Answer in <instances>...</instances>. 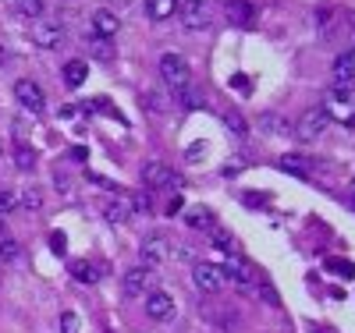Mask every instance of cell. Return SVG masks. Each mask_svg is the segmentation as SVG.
Returning a JSON list of instances; mask_svg holds the SVG:
<instances>
[{
  "mask_svg": "<svg viewBox=\"0 0 355 333\" xmlns=\"http://www.w3.org/2000/svg\"><path fill=\"white\" fill-rule=\"evenodd\" d=\"M331 120H341V125H352L355 120V89H331L327 93V103H323Z\"/></svg>",
  "mask_w": 355,
  "mask_h": 333,
  "instance_id": "1",
  "label": "cell"
},
{
  "mask_svg": "<svg viewBox=\"0 0 355 333\" xmlns=\"http://www.w3.org/2000/svg\"><path fill=\"white\" fill-rule=\"evenodd\" d=\"M160 75L171 89H178V93H185L189 82H192V71L185 64V57H178V53H164L160 57Z\"/></svg>",
  "mask_w": 355,
  "mask_h": 333,
  "instance_id": "2",
  "label": "cell"
},
{
  "mask_svg": "<svg viewBox=\"0 0 355 333\" xmlns=\"http://www.w3.org/2000/svg\"><path fill=\"white\" fill-rule=\"evenodd\" d=\"M327 125H331L327 110H323V107H309V110L299 117V125H295V135H299L302 142H316L323 132H327Z\"/></svg>",
  "mask_w": 355,
  "mask_h": 333,
  "instance_id": "3",
  "label": "cell"
},
{
  "mask_svg": "<svg viewBox=\"0 0 355 333\" xmlns=\"http://www.w3.org/2000/svg\"><path fill=\"white\" fill-rule=\"evenodd\" d=\"M192 280H196V287H199L202 294H217V291L224 287V269L214 266V262H196Z\"/></svg>",
  "mask_w": 355,
  "mask_h": 333,
  "instance_id": "4",
  "label": "cell"
},
{
  "mask_svg": "<svg viewBox=\"0 0 355 333\" xmlns=\"http://www.w3.org/2000/svg\"><path fill=\"white\" fill-rule=\"evenodd\" d=\"M224 280H234L242 291H256V287H259V280H256V269H252L245 259H234V255H231V262L224 266Z\"/></svg>",
  "mask_w": 355,
  "mask_h": 333,
  "instance_id": "5",
  "label": "cell"
},
{
  "mask_svg": "<svg viewBox=\"0 0 355 333\" xmlns=\"http://www.w3.org/2000/svg\"><path fill=\"white\" fill-rule=\"evenodd\" d=\"M171 255H174V249H171V237L167 234H150V237L142 241V259L150 262V266H160Z\"/></svg>",
  "mask_w": 355,
  "mask_h": 333,
  "instance_id": "6",
  "label": "cell"
},
{
  "mask_svg": "<svg viewBox=\"0 0 355 333\" xmlns=\"http://www.w3.org/2000/svg\"><path fill=\"white\" fill-rule=\"evenodd\" d=\"M15 100L25 107V110H43V103H46V96H43V89L33 82V78H21V82H15Z\"/></svg>",
  "mask_w": 355,
  "mask_h": 333,
  "instance_id": "7",
  "label": "cell"
},
{
  "mask_svg": "<svg viewBox=\"0 0 355 333\" xmlns=\"http://www.w3.org/2000/svg\"><path fill=\"white\" fill-rule=\"evenodd\" d=\"M33 43L43 46V50H57L64 43V28L57 25V21H36L33 25Z\"/></svg>",
  "mask_w": 355,
  "mask_h": 333,
  "instance_id": "8",
  "label": "cell"
},
{
  "mask_svg": "<svg viewBox=\"0 0 355 333\" xmlns=\"http://www.w3.org/2000/svg\"><path fill=\"white\" fill-rule=\"evenodd\" d=\"M150 280H153L150 266H135V269H128V273H125V280H121V291H125L128 298H139V294H146V291H150Z\"/></svg>",
  "mask_w": 355,
  "mask_h": 333,
  "instance_id": "9",
  "label": "cell"
},
{
  "mask_svg": "<svg viewBox=\"0 0 355 333\" xmlns=\"http://www.w3.org/2000/svg\"><path fill=\"white\" fill-rule=\"evenodd\" d=\"M182 8V25L192 28V33H199V28H206V21H210V15H206V0H185Z\"/></svg>",
  "mask_w": 355,
  "mask_h": 333,
  "instance_id": "10",
  "label": "cell"
},
{
  "mask_svg": "<svg viewBox=\"0 0 355 333\" xmlns=\"http://www.w3.org/2000/svg\"><path fill=\"white\" fill-rule=\"evenodd\" d=\"M142 185H146V188H174L178 177H174L164 163H146V167H142Z\"/></svg>",
  "mask_w": 355,
  "mask_h": 333,
  "instance_id": "11",
  "label": "cell"
},
{
  "mask_svg": "<svg viewBox=\"0 0 355 333\" xmlns=\"http://www.w3.org/2000/svg\"><path fill=\"white\" fill-rule=\"evenodd\" d=\"M146 312H150V319H171L174 316V298L167 291H153L146 298Z\"/></svg>",
  "mask_w": 355,
  "mask_h": 333,
  "instance_id": "12",
  "label": "cell"
},
{
  "mask_svg": "<svg viewBox=\"0 0 355 333\" xmlns=\"http://www.w3.org/2000/svg\"><path fill=\"white\" fill-rule=\"evenodd\" d=\"M334 85L338 89H352L355 85V53H341L334 60Z\"/></svg>",
  "mask_w": 355,
  "mask_h": 333,
  "instance_id": "13",
  "label": "cell"
},
{
  "mask_svg": "<svg viewBox=\"0 0 355 333\" xmlns=\"http://www.w3.org/2000/svg\"><path fill=\"white\" fill-rule=\"evenodd\" d=\"M117 28H121V21H117L114 11H96V15H93V33H96L100 39H110Z\"/></svg>",
  "mask_w": 355,
  "mask_h": 333,
  "instance_id": "14",
  "label": "cell"
},
{
  "mask_svg": "<svg viewBox=\"0 0 355 333\" xmlns=\"http://www.w3.org/2000/svg\"><path fill=\"white\" fill-rule=\"evenodd\" d=\"M135 213L132 209V199H110L107 206H103V217L110 220V224H121V220H128Z\"/></svg>",
  "mask_w": 355,
  "mask_h": 333,
  "instance_id": "15",
  "label": "cell"
},
{
  "mask_svg": "<svg viewBox=\"0 0 355 333\" xmlns=\"http://www.w3.org/2000/svg\"><path fill=\"white\" fill-rule=\"evenodd\" d=\"M146 15L153 21H167L178 15V0H146Z\"/></svg>",
  "mask_w": 355,
  "mask_h": 333,
  "instance_id": "16",
  "label": "cell"
},
{
  "mask_svg": "<svg viewBox=\"0 0 355 333\" xmlns=\"http://www.w3.org/2000/svg\"><path fill=\"white\" fill-rule=\"evenodd\" d=\"M85 75H89V68H85V60H68V64H64V85L78 89V85L85 82Z\"/></svg>",
  "mask_w": 355,
  "mask_h": 333,
  "instance_id": "17",
  "label": "cell"
},
{
  "mask_svg": "<svg viewBox=\"0 0 355 333\" xmlns=\"http://www.w3.org/2000/svg\"><path fill=\"white\" fill-rule=\"evenodd\" d=\"M185 224H189V227H196V231H206V227H214V213H210L206 206H196V209H189Z\"/></svg>",
  "mask_w": 355,
  "mask_h": 333,
  "instance_id": "18",
  "label": "cell"
},
{
  "mask_svg": "<svg viewBox=\"0 0 355 333\" xmlns=\"http://www.w3.org/2000/svg\"><path fill=\"white\" fill-rule=\"evenodd\" d=\"M281 170L299 174V177H309V174H313V167H309V160H306V156H284V160H281Z\"/></svg>",
  "mask_w": 355,
  "mask_h": 333,
  "instance_id": "19",
  "label": "cell"
},
{
  "mask_svg": "<svg viewBox=\"0 0 355 333\" xmlns=\"http://www.w3.org/2000/svg\"><path fill=\"white\" fill-rule=\"evenodd\" d=\"M71 273H75V280H82V284H93L100 273H96V266L93 262H85V259H75L71 262Z\"/></svg>",
  "mask_w": 355,
  "mask_h": 333,
  "instance_id": "20",
  "label": "cell"
},
{
  "mask_svg": "<svg viewBox=\"0 0 355 333\" xmlns=\"http://www.w3.org/2000/svg\"><path fill=\"white\" fill-rule=\"evenodd\" d=\"M227 15H231V21H242V25L252 18V11H249L245 0H227Z\"/></svg>",
  "mask_w": 355,
  "mask_h": 333,
  "instance_id": "21",
  "label": "cell"
},
{
  "mask_svg": "<svg viewBox=\"0 0 355 333\" xmlns=\"http://www.w3.org/2000/svg\"><path fill=\"white\" fill-rule=\"evenodd\" d=\"M15 8H18V15H25V18H40V15H43V0H15Z\"/></svg>",
  "mask_w": 355,
  "mask_h": 333,
  "instance_id": "22",
  "label": "cell"
},
{
  "mask_svg": "<svg viewBox=\"0 0 355 333\" xmlns=\"http://www.w3.org/2000/svg\"><path fill=\"white\" fill-rule=\"evenodd\" d=\"M15 163L21 167V170H33L36 167V153L28 145H18V153H15Z\"/></svg>",
  "mask_w": 355,
  "mask_h": 333,
  "instance_id": "23",
  "label": "cell"
},
{
  "mask_svg": "<svg viewBox=\"0 0 355 333\" xmlns=\"http://www.w3.org/2000/svg\"><path fill=\"white\" fill-rule=\"evenodd\" d=\"M214 241H217V249H220V252H231V255H234V241H231V234H227V231H217V234H214Z\"/></svg>",
  "mask_w": 355,
  "mask_h": 333,
  "instance_id": "24",
  "label": "cell"
},
{
  "mask_svg": "<svg viewBox=\"0 0 355 333\" xmlns=\"http://www.w3.org/2000/svg\"><path fill=\"white\" fill-rule=\"evenodd\" d=\"M61 333H78V316L75 312H64L61 316Z\"/></svg>",
  "mask_w": 355,
  "mask_h": 333,
  "instance_id": "25",
  "label": "cell"
},
{
  "mask_svg": "<svg viewBox=\"0 0 355 333\" xmlns=\"http://www.w3.org/2000/svg\"><path fill=\"white\" fill-rule=\"evenodd\" d=\"M327 266H331V269H338L341 277H352V273H355L352 262H345V259H327Z\"/></svg>",
  "mask_w": 355,
  "mask_h": 333,
  "instance_id": "26",
  "label": "cell"
},
{
  "mask_svg": "<svg viewBox=\"0 0 355 333\" xmlns=\"http://www.w3.org/2000/svg\"><path fill=\"white\" fill-rule=\"evenodd\" d=\"M227 128H234V135H245V120H242V114H227Z\"/></svg>",
  "mask_w": 355,
  "mask_h": 333,
  "instance_id": "27",
  "label": "cell"
},
{
  "mask_svg": "<svg viewBox=\"0 0 355 333\" xmlns=\"http://www.w3.org/2000/svg\"><path fill=\"white\" fill-rule=\"evenodd\" d=\"M50 249H53L57 255H64L68 245H64V234H61V231H53V234H50Z\"/></svg>",
  "mask_w": 355,
  "mask_h": 333,
  "instance_id": "28",
  "label": "cell"
},
{
  "mask_svg": "<svg viewBox=\"0 0 355 333\" xmlns=\"http://www.w3.org/2000/svg\"><path fill=\"white\" fill-rule=\"evenodd\" d=\"M11 209H15V199H11L8 192H0V220H4V217L11 213Z\"/></svg>",
  "mask_w": 355,
  "mask_h": 333,
  "instance_id": "29",
  "label": "cell"
},
{
  "mask_svg": "<svg viewBox=\"0 0 355 333\" xmlns=\"http://www.w3.org/2000/svg\"><path fill=\"white\" fill-rule=\"evenodd\" d=\"M93 50H96V57H103V60H110V57H114V50L107 46V39H96V43H93Z\"/></svg>",
  "mask_w": 355,
  "mask_h": 333,
  "instance_id": "30",
  "label": "cell"
},
{
  "mask_svg": "<svg viewBox=\"0 0 355 333\" xmlns=\"http://www.w3.org/2000/svg\"><path fill=\"white\" fill-rule=\"evenodd\" d=\"M21 202H25V206H28V209H36V206H40V202H43V199H40V192H28V195H25V199H21Z\"/></svg>",
  "mask_w": 355,
  "mask_h": 333,
  "instance_id": "31",
  "label": "cell"
},
{
  "mask_svg": "<svg viewBox=\"0 0 355 333\" xmlns=\"http://www.w3.org/2000/svg\"><path fill=\"white\" fill-rule=\"evenodd\" d=\"M348 206H352V209H355V185H352V188H348Z\"/></svg>",
  "mask_w": 355,
  "mask_h": 333,
  "instance_id": "32",
  "label": "cell"
}]
</instances>
